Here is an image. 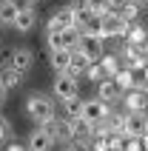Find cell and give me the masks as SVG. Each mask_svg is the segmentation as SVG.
Returning <instances> with one entry per match:
<instances>
[{
	"mask_svg": "<svg viewBox=\"0 0 148 151\" xmlns=\"http://www.w3.org/2000/svg\"><path fill=\"white\" fill-rule=\"evenodd\" d=\"M142 91H145V94H148V83H145V86H142Z\"/></svg>",
	"mask_w": 148,
	"mask_h": 151,
	"instance_id": "obj_32",
	"label": "cell"
},
{
	"mask_svg": "<svg viewBox=\"0 0 148 151\" xmlns=\"http://www.w3.org/2000/svg\"><path fill=\"white\" fill-rule=\"evenodd\" d=\"M77 51H83L88 63H100V60H103V54H106V49H103V40H100V37H88V34H83L80 49H77Z\"/></svg>",
	"mask_w": 148,
	"mask_h": 151,
	"instance_id": "obj_8",
	"label": "cell"
},
{
	"mask_svg": "<svg viewBox=\"0 0 148 151\" xmlns=\"http://www.w3.org/2000/svg\"><path fill=\"white\" fill-rule=\"evenodd\" d=\"M85 77H88V80H94V83H100V80H106V71H103V66H100V63H91V66L85 68Z\"/></svg>",
	"mask_w": 148,
	"mask_h": 151,
	"instance_id": "obj_22",
	"label": "cell"
},
{
	"mask_svg": "<svg viewBox=\"0 0 148 151\" xmlns=\"http://www.w3.org/2000/svg\"><path fill=\"white\" fill-rule=\"evenodd\" d=\"M123 134H125V137H145V134H148V111H140V114H125Z\"/></svg>",
	"mask_w": 148,
	"mask_h": 151,
	"instance_id": "obj_5",
	"label": "cell"
},
{
	"mask_svg": "<svg viewBox=\"0 0 148 151\" xmlns=\"http://www.w3.org/2000/svg\"><path fill=\"white\" fill-rule=\"evenodd\" d=\"M34 23H37V12L34 9H20V14L14 20V29L17 32H32Z\"/></svg>",
	"mask_w": 148,
	"mask_h": 151,
	"instance_id": "obj_16",
	"label": "cell"
},
{
	"mask_svg": "<svg viewBox=\"0 0 148 151\" xmlns=\"http://www.w3.org/2000/svg\"><path fill=\"white\" fill-rule=\"evenodd\" d=\"M51 91H54V97L57 100H71V97H80V88H77V77H71V74H57L54 77V86H51Z\"/></svg>",
	"mask_w": 148,
	"mask_h": 151,
	"instance_id": "obj_3",
	"label": "cell"
},
{
	"mask_svg": "<svg viewBox=\"0 0 148 151\" xmlns=\"http://www.w3.org/2000/svg\"><path fill=\"white\" fill-rule=\"evenodd\" d=\"M26 114L37 123V126H46L51 120H57V111H54V103L51 97H46L43 91H34L29 100H26Z\"/></svg>",
	"mask_w": 148,
	"mask_h": 151,
	"instance_id": "obj_1",
	"label": "cell"
},
{
	"mask_svg": "<svg viewBox=\"0 0 148 151\" xmlns=\"http://www.w3.org/2000/svg\"><path fill=\"white\" fill-rule=\"evenodd\" d=\"M68 6H71V9H74V14H77V12H85V9H91V3H88V0H71Z\"/></svg>",
	"mask_w": 148,
	"mask_h": 151,
	"instance_id": "obj_25",
	"label": "cell"
},
{
	"mask_svg": "<svg viewBox=\"0 0 148 151\" xmlns=\"http://www.w3.org/2000/svg\"><path fill=\"white\" fill-rule=\"evenodd\" d=\"M123 106H125V114H140V111H148V94L142 91V88L125 91V94H123Z\"/></svg>",
	"mask_w": 148,
	"mask_h": 151,
	"instance_id": "obj_7",
	"label": "cell"
},
{
	"mask_svg": "<svg viewBox=\"0 0 148 151\" xmlns=\"http://www.w3.org/2000/svg\"><path fill=\"white\" fill-rule=\"evenodd\" d=\"M114 83H117V88H120V91H134V88H140V86H137V77H134V71L131 68H120V74L114 77Z\"/></svg>",
	"mask_w": 148,
	"mask_h": 151,
	"instance_id": "obj_17",
	"label": "cell"
},
{
	"mask_svg": "<svg viewBox=\"0 0 148 151\" xmlns=\"http://www.w3.org/2000/svg\"><path fill=\"white\" fill-rule=\"evenodd\" d=\"M17 14H20V6L14 0H0V26H14Z\"/></svg>",
	"mask_w": 148,
	"mask_h": 151,
	"instance_id": "obj_14",
	"label": "cell"
},
{
	"mask_svg": "<svg viewBox=\"0 0 148 151\" xmlns=\"http://www.w3.org/2000/svg\"><path fill=\"white\" fill-rule=\"evenodd\" d=\"M108 114H111V106L108 103H103V100H85V109H83V117L88 120L91 126H100V123H106L108 120Z\"/></svg>",
	"mask_w": 148,
	"mask_h": 151,
	"instance_id": "obj_4",
	"label": "cell"
},
{
	"mask_svg": "<svg viewBox=\"0 0 148 151\" xmlns=\"http://www.w3.org/2000/svg\"><path fill=\"white\" fill-rule=\"evenodd\" d=\"M100 66H103L106 77H111V80H114V77L120 74V68H123V63H120V57H117V54H103V60H100Z\"/></svg>",
	"mask_w": 148,
	"mask_h": 151,
	"instance_id": "obj_18",
	"label": "cell"
},
{
	"mask_svg": "<svg viewBox=\"0 0 148 151\" xmlns=\"http://www.w3.org/2000/svg\"><path fill=\"white\" fill-rule=\"evenodd\" d=\"M142 51H145V57H148V40H145V43H142Z\"/></svg>",
	"mask_w": 148,
	"mask_h": 151,
	"instance_id": "obj_31",
	"label": "cell"
},
{
	"mask_svg": "<svg viewBox=\"0 0 148 151\" xmlns=\"http://www.w3.org/2000/svg\"><path fill=\"white\" fill-rule=\"evenodd\" d=\"M142 151H148V134L142 137Z\"/></svg>",
	"mask_w": 148,
	"mask_h": 151,
	"instance_id": "obj_29",
	"label": "cell"
},
{
	"mask_svg": "<svg viewBox=\"0 0 148 151\" xmlns=\"http://www.w3.org/2000/svg\"><path fill=\"white\" fill-rule=\"evenodd\" d=\"M9 63H11V66L20 71V74H26V71L34 66V51H32V49H23V46H20V49H14L11 54H9Z\"/></svg>",
	"mask_w": 148,
	"mask_h": 151,
	"instance_id": "obj_10",
	"label": "cell"
},
{
	"mask_svg": "<svg viewBox=\"0 0 148 151\" xmlns=\"http://www.w3.org/2000/svg\"><path fill=\"white\" fill-rule=\"evenodd\" d=\"M9 137H11V128H9V123H6V120H3V117H0V145H3V143H6V140H9Z\"/></svg>",
	"mask_w": 148,
	"mask_h": 151,
	"instance_id": "obj_24",
	"label": "cell"
},
{
	"mask_svg": "<svg viewBox=\"0 0 148 151\" xmlns=\"http://www.w3.org/2000/svg\"><path fill=\"white\" fill-rule=\"evenodd\" d=\"M88 3H91V9H100V6H106L108 0H88Z\"/></svg>",
	"mask_w": 148,
	"mask_h": 151,
	"instance_id": "obj_27",
	"label": "cell"
},
{
	"mask_svg": "<svg viewBox=\"0 0 148 151\" xmlns=\"http://www.w3.org/2000/svg\"><path fill=\"white\" fill-rule=\"evenodd\" d=\"M6 151H23V148H20V145H9Z\"/></svg>",
	"mask_w": 148,
	"mask_h": 151,
	"instance_id": "obj_30",
	"label": "cell"
},
{
	"mask_svg": "<svg viewBox=\"0 0 148 151\" xmlns=\"http://www.w3.org/2000/svg\"><path fill=\"white\" fill-rule=\"evenodd\" d=\"M26 148L29 151H51L54 148V137H51L43 126H37L32 134H29V140H26Z\"/></svg>",
	"mask_w": 148,
	"mask_h": 151,
	"instance_id": "obj_6",
	"label": "cell"
},
{
	"mask_svg": "<svg viewBox=\"0 0 148 151\" xmlns=\"http://www.w3.org/2000/svg\"><path fill=\"white\" fill-rule=\"evenodd\" d=\"M148 40V32L142 29L140 23H131L128 26V34H125V43H131V46H142Z\"/></svg>",
	"mask_w": 148,
	"mask_h": 151,
	"instance_id": "obj_20",
	"label": "cell"
},
{
	"mask_svg": "<svg viewBox=\"0 0 148 151\" xmlns=\"http://www.w3.org/2000/svg\"><path fill=\"white\" fill-rule=\"evenodd\" d=\"M46 43H49V51L66 49V40H63V32H46Z\"/></svg>",
	"mask_w": 148,
	"mask_h": 151,
	"instance_id": "obj_21",
	"label": "cell"
},
{
	"mask_svg": "<svg viewBox=\"0 0 148 151\" xmlns=\"http://www.w3.org/2000/svg\"><path fill=\"white\" fill-rule=\"evenodd\" d=\"M71 26H77V14H74L71 6H63V9H57V12L49 17L46 32H66V29H71Z\"/></svg>",
	"mask_w": 148,
	"mask_h": 151,
	"instance_id": "obj_2",
	"label": "cell"
},
{
	"mask_svg": "<svg viewBox=\"0 0 148 151\" xmlns=\"http://www.w3.org/2000/svg\"><path fill=\"white\" fill-rule=\"evenodd\" d=\"M128 3H134V6H145L148 0H128Z\"/></svg>",
	"mask_w": 148,
	"mask_h": 151,
	"instance_id": "obj_28",
	"label": "cell"
},
{
	"mask_svg": "<svg viewBox=\"0 0 148 151\" xmlns=\"http://www.w3.org/2000/svg\"><path fill=\"white\" fill-rule=\"evenodd\" d=\"M49 63H51V68H54L57 74H66V71H68V63H71V49L51 51V54H49Z\"/></svg>",
	"mask_w": 148,
	"mask_h": 151,
	"instance_id": "obj_12",
	"label": "cell"
},
{
	"mask_svg": "<svg viewBox=\"0 0 148 151\" xmlns=\"http://www.w3.org/2000/svg\"><path fill=\"white\" fill-rule=\"evenodd\" d=\"M97 100H103V103H120L123 100V91L117 88V83L111 80V77H106V80H100L97 83Z\"/></svg>",
	"mask_w": 148,
	"mask_h": 151,
	"instance_id": "obj_9",
	"label": "cell"
},
{
	"mask_svg": "<svg viewBox=\"0 0 148 151\" xmlns=\"http://www.w3.org/2000/svg\"><path fill=\"white\" fill-rule=\"evenodd\" d=\"M6 97H9V88L3 83H0V106H3V103H6Z\"/></svg>",
	"mask_w": 148,
	"mask_h": 151,
	"instance_id": "obj_26",
	"label": "cell"
},
{
	"mask_svg": "<svg viewBox=\"0 0 148 151\" xmlns=\"http://www.w3.org/2000/svg\"><path fill=\"white\" fill-rule=\"evenodd\" d=\"M68 128H71V137H74V140H88V137H94V126H91L85 117L68 120Z\"/></svg>",
	"mask_w": 148,
	"mask_h": 151,
	"instance_id": "obj_11",
	"label": "cell"
},
{
	"mask_svg": "<svg viewBox=\"0 0 148 151\" xmlns=\"http://www.w3.org/2000/svg\"><path fill=\"white\" fill-rule=\"evenodd\" d=\"M88 66H91V63L85 60L83 51H71V63H68V71H66V74H71V77L80 80V77H85V68H88Z\"/></svg>",
	"mask_w": 148,
	"mask_h": 151,
	"instance_id": "obj_15",
	"label": "cell"
},
{
	"mask_svg": "<svg viewBox=\"0 0 148 151\" xmlns=\"http://www.w3.org/2000/svg\"><path fill=\"white\" fill-rule=\"evenodd\" d=\"M20 80H23V74H20L11 63H3V66H0V83L6 86L9 91H11V88H17V86H20Z\"/></svg>",
	"mask_w": 148,
	"mask_h": 151,
	"instance_id": "obj_13",
	"label": "cell"
},
{
	"mask_svg": "<svg viewBox=\"0 0 148 151\" xmlns=\"http://www.w3.org/2000/svg\"><path fill=\"white\" fill-rule=\"evenodd\" d=\"M83 109H85V100H80V97H71V100L63 103V114H66V120L83 117Z\"/></svg>",
	"mask_w": 148,
	"mask_h": 151,
	"instance_id": "obj_19",
	"label": "cell"
},
{
	"mask_svg": "<svg viewBox=\"0 0 148 151\" xmlns=\"http://www.w3.org/2000/svg\"><path fill=\"white\" fill-rule=\"evenodd\" d=\"M66 151H94V148H91L88 140H71V143L66 145Z\"/></svg>",
	"mask_w": 148,
	"mask_h": 151,
	"instance_id": "obj_23",
	"label": "cell"
}]
</instances>
